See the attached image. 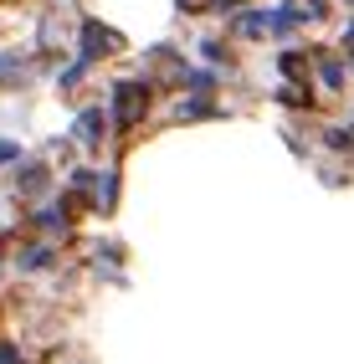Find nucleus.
I'll use <instances>...</instances> for the list:
<instances>
[{
	"mask_svg": "<svg viewBox=\"0 0 354 364\" xmlns=\"http://www.w3.org/2000/svg\"><path fill=\"white\" fill-rule=\"evenodd\" d=\"M113 113H118V124H134V118H144V87H118Z\"/></svg>",
	"mask_w": 354,
	"mask_h": 364,
	"instance_id": "obj_1",
	"label": "nucleus"
}]
</instances>
